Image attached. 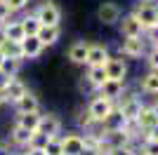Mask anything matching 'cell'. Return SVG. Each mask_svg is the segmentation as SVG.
Instances as JSON below:
<instances>
[{
	"label": "cell",
	"instance_id": "20",
	"mask_svg": "<svg viewBox=\"0 0 158 155\" xmlns=\"http://www.w3.org/2000/svg\"><path fill=\"white\" fill-rule=\"evenodd\" d=\"M0 57H14V59H21L19 40H10V38H5V42L0 45Z\"/></svg>",
	"mask_w": 158,
	"mask_h": 155
},
{
	"label": "cell",
	"instance_id": "16",
	"mask_svg": "<svg viewBox=\"0 0 158 155\" xmlns=\"http://www.w3.org/2000/svg\"><path fill=\"white\" fill-rule=\"evenodd\" d=\"M156 122H158V117L153 115L151 106H149V108H146V106H142V110H139L137 117H135V125H137V129H139V132H146V129H151Z\"/></svg>",
	"mask_w": 158,
	"mask_h": 155
},
{
	"label": "cell",
	"instance_id": "11",
	"mask_svg": "<svg viewBox=\"0 0 158 155\" xmlns=\"http://www.w3.org/2000/svg\"><path fill=\"white\" fill-rule=\"evenodd\" d=\"M118 110L125 115L127 122H135L137 113L142 110V99H139V97H127V99H123V101H120V106H118Z\"/></svg>",
	"mask_w": 158,
	"mask_h": 155
},
{
	"label": "cell",
	"instance_id": "33",
	"mask_svg": "<svg viewBox=\"0 0 158 155\" xmlns=\"http://www.w3.org/2000/svg\"><path fill=\"white\" fill-rule=\"evenodd\" d=\"M5 2L12 12H19V10H24V7L28 5V0H5Z\"/></svg>",
	"mask_w": 158,
	"mask_h": 155
},
{
	"label": "cell",
	"instance_id": "3",
	"mask_svg": "<svg viewBox=\"0 0 158 155\" xmlns=\"http://www.w3.org/2000/svg\"><path fill=\"white\" fill-rule=\"evenodd\" d=\"M120 52H123V57L127 59H139L146 54V40L139 35V38H125L123 40V45H120Z\"/></svg>",
	"mask_w": 158,
	"mask_h": 155
},
{
	"label": "cell",
	"instance_id": "2",
	"mask_svg": "<svg viewBox=\"0 0 158 155\" xmlns=\"http://www.w3.org/2000/svg\"><path fill=\"white\" fill-rule=\"evenodd\" d=\"M19 47H21V59H38L45 50V45L38 40V35H24L19 40Z\"/></svg>",
	"mask_w": 158,
	"mask_h": 155
},
{
	"label": "cell",
	"instance_id": "21",
	"mask_svg": "<svg viewBox=\"0 0 158 155\" xmlns=\"http://www.w3.org/2000/svg\"><path fill=\"white\" fill-rule=\"evenodd\" d=\"M21 68V59L14 57H0V71L7 73V75H17Z\"/></svg>",
	"mask_w": 158,
	"mask_h": 155
},
{
	"label": "cell",
	"instance_id": "17",
	"mask_svg": "<svg viewBox=\"0 0 158 155\" xmlns=\"http://www.w3.org/2000/svg\"><path fill=\"white\" fill-rule=\"evenodd\" d=\"M35 35H38V40H40L45 47H50V45H54V42L59 40L61 33H59V26H47V24H43V26L38 28V33H35Z\"/></svg>",
	"mask_w": 158,
	"mask_h": 155
},
{
	"label": "cell",
	"instance_id": "22",
	"mask_svg": "<svg viewBox=\"0 0 158 155\" xmlns=\"http://www.w3.org/2000/svg\"><path fill=\"white\" fill-rule=\"evenodd\" d=\"M2 28H5V35L10 40H21L26 35L21 28V21H2Z\"/></svg>",
	"mask_w": 158,
	"mask_h": 155
},
{
	"label": "cell",
	"instance_id": "9",
	"mask_svg": "<svg viewBox=\"0 0 158 155\" xmlns=\"http://www.w3.org/2000/svg\"><path fill=\"white\" fill-rule=\"evenodd\" d=\"M132 14L139 19V24L144 26V28L158 21V7L151 5V2H142V5H137V10H135Z\"/></svg>",
	"mask_w": 158,
	"mask_h": 155
},
{
	"label": "cell",
	"instance_id": "5",
	"mask_svg": "<svg viewBox=\"0 0 158 155\" xmlns=\"http://www.w3.org/2000/svg\"><path fill=\"white\" fill-rule=\"evenodd\" d=\"M120 5L118 2H113V0H106V2H102L97 10V19L102 21V24H116V21H120Z\"/></svg>",
	"mask_w": 158,
	"mask_h": 155
},
{
	"label": "cell",
	"instance_id": "19",
	"mask_svg": "<svg viewBox=\"0 0 158 155\" xmlns=\"http://www.w3.org/2000/svg\"><path fill=\"white\" fill-rule=\"evenodd\" d=\"M85 57H87V42L78 40V42H73L69 47V59L73 64H85Z\"/></svg>",
	"mask_w": 158,
	"mask_h": 155
},
{
	"label": "cell",
	"instance_id": "39",
	"mask_svg": "<svg viewBox=\"0 0 158 155\" xmlns=\"http://www.w3.org/2000/svg\"><path fill=\"white\" fill-rule=\"evenodd\" d=\"M5 38H7V35H5V28H2V24H0V45L5 42Z\"/></svg>",
	"mask_w": 158,
	"mask_h": 155
},
{
	"label": "cell",
	"instance_id": "27",
	"mask_svg": "<svg viewBox=\"0 0 158 155\" xmlns=\"http://www.w3.org/2000/svg\"><path fill=\"white\" fill-rule=\"evenodd\" d=\"M40 26H43V24L38 21V17H35V14H28L26 19H21V28H24V33H26V35H35Z\"/></svg>",
	"mask_w": 158,
	"mask_h": 155
},
{
	"label": "cell",
	"instance_id": "23",
	"mask_svg": "<svg viewBox=\"0 0 158 155\" xmlns=\"http://www.w3.org/2000/svg\"><path fill=\"white\" fill-rule=\"evenodd\" d=\"M106 80V73H104V64H99V66H90V71H87V82L92 85L94 89H97L99 85Z\"/></svg>",
	"mask_w": 158,
	"mask_h": 155
},
{
	"label": "cell",
	"instance_id": "15",
	"mask_svg": "<svg viewBox=\"0 0 158 155\" xmlns=\"http://www.w3.org/2000/svg\"><path fill=\"white\" fill-rule=\"evenodd\" d=\"M109 59V50L104 45H87V57H85V64L87 66H99Z\"/></svg>",
	"mask_w": 158,
	"mask_h": 155
},
{
	"label": "cell",
	"instance_id": "41",
	"mask_svg": "<svg viewBox=\"0 0 158 155\" xmlns=\"http://www.w3.org/2000/svg\"><path fill=\"white\" fill-rule=\"evenodd\" d=\"M2 103H5V97H2V92H0V106H2Z\"/></svg>",
	"mask_w": 158,
	"mask_h": 155
},
{
	"label": "cell",
	"instance_id": "40",
	"mask_svg": "<svg viewBox=\"0 0 158 155\" xmlns=\"http://www.w3.org/2000/svg\"><path fill=\"white\" fill-rule=\"evenodd\" d=\"M151 110H153V115L158 117V101H156V103H153V106H151Z\"/></svg>",
	"mask_w": 158,
	"mask_h": 155
},
{
	"label": "cell",
	"instance_id": "30",
	"mask_svg": "<svg viewBox=\"0 0 158 155\" xmlns=\"http://www.w3.org/2000/svg\"><path fill=\"white\" fill-rule=\"evenodd\" d=\"M146 64H149V68H151V71H158V47H153V50L149 52Z\"/></svg>",
	"mask_w": 158,
	"mask_h": 155
},
{
	"label": "cell",
	"instance_id": "12",
	"mask_svg": "<svg viewBox=\"0 0 158 155\" xmlns=\"http://www.w3.org/2000/svg\"><path fill=\"white\" fill-rule=\"evenodd\" d=\"M14 106H17V113H35V110H40V101L35 94H31V92H24L17 101H14Z\"/></svg>",
	"mask_w": 158,
	"mask_h": 155
},
{
	"label": "cell",
	"instance_id": "37",
	"mask_svg": "<svg viewBox=\"0 0 158 155\" xmlns=\"http://www.w3.org/2000/svg\"><path fill=\"white\" fill-rule=\"evenodd\" d=\"M146 139H156V141H158V122L153 125L151 129H146Z\"/></svg>",
	"mask_w": 158,
	"mask_h": 155
},
{
	"label": "cell",
	"instance_id": "42",
	"mask_svg": "<svg viewBox=\"0 0 158 155\" xmlns=\"http://www.w3.org/2000/svg\"><path fill=\"white\" fill-rule=\"evenodd\" d=\"M14 155H28V153H26V150H24V153H14Z\"/></svg>",
	"mask_w": 158,
	"mask_h": 155
},
{
	"label": "cell",
	"instance_id": "8",
	"mask_svg": "<svg viewBox=\"0 0 158 155\" xmlns=\"http://www.w3.org/2000/svg\"><path fill=\"white\" fill-rule=\"evenodd\" d=\"M123 87H125V80H113V78H106V80L99 85L97 89H99V94H102V97L116 101V99H120V94H123Z\"/></svg>",
	"mask_w": 158,
	"mask_h": 155
},
{
	"label": "cell",
	"instance_id": "34",
	"mask_svg": "<svg viewBox=\"0 0 158 155\" xmlns=\"http://www.w3.org/2000/svg\"><path fill=\"white\" fill-rule=\"evenodd\" d=\"M10 14H12V10L7 7V2H5V0H0V24L10 19Z\"/></svg>",
	"mask_w": 158,
	"mask_h": 155
},
{
	"label": "cell",
	"instance_id": "25",
	"mask_svg": "<svg viewBox=\"0 0 158 155\" xmlns=\"http://www.w3.org/2000/svg\"><path fill=\"white\" fill-rule=\"evenodd\" d=\"M17 122L21 125V127H26L28 132H35V127H38L40 122V113L35 110V113H19V120Z\"/></svg>",
	"mask_w": 158,
	"mask_h": 155
},
{
	"label": "cell",
	"instance_id": "14",
	"mask_svg": "<svg viewBox=\"0 0 158 155\" xmlns=\"http://www.w3.org/2000/svg\"><path fill=\"white\" fill-rule=\"evenodd\" d=\"M83 148H85V141L80 134H66L61 139V153L64 155H78Z\"/></svg>",
	"mask_w": 158,
	"mask_h": 155
},
{
	"label": "cell",
	"instance_id": "32",
	"mask_svg": "<svg viewBox=\"0 0 158 155\" xmlns=\"http://www.w3.org/2000/svg\"><path fill=\"white\" fill-rule=\"evenodd\" d=\"M78 125H80V127H85V129H90V127L94 125V120H92V115H90V113L85 110V113H80V117H78Z\"/></svg>",
	"mask_w": 158,
	"mask_h": 155
},
{
	"label": "cell",
	"instance_id": "28",
	"mask_svg": "<svg viewBox=\"0 0 158 155\" xmlns=\"http://www.w3.org/2000/svg\"><path fill=\"white\" fill-rule=\"evenodd\" d=\"M142 38L149 40L153 47H158V21H156V24H151V26H146L144 33H142Z\"/></svg>",
	"mask_w": 158,
	"mask_h": 155
},
{
	"label": "cell",
	"instance_id": "13",
	"mask_svg": "<svg viewBox=\"0 0 158 155\" xmlns=\"http://www.w3.org/2000/svg\"><path fill=\"white\" fill-rule=\"evenodd\" d=\"M120 33H123V38H139L144 33V26L139 24V19L135 14H130L120 21Z\"/></svg>",
	"mask_w": 158,
	"mask_h": 155
},
{
	"label": "cell",
	"instance_id": "4",
	"mask_svg": "<svg viewBox=\"0 0 158 155\" xmlns=\"http://www.w3.org/2000/svg\"><path fill=\"white\" fill-rule=\"evenodd\" d=\"M113 108V101L111 99H106V97H94L92 101H90V106H87V113L92 115L94 122H99V120H104L106 115H109V110Z\"/></svg>",
	"mask_w": 158,
	"mask_h": 155
},
{
	"label": "cell",
	"instance_id": "31",
	"mask_svg": "<svg viewBox=\"0 0 158 155\" xmlns=\"http://www.w3.org/2000/svg\"><path fill=\"white\" fill-rule=\"evenodd\" d=\"M135 153H137V150H135L130 143H127V146H118V148H113L109 155H135Z\"/></svg>",
	"mask_w": 158,
	"mask_h": 155
},
{
	"label": "cell",
	"instance_id": "18",
	"mask_svg": "<svg viewBox=\"0 0 158 155\" xmlns=\"http://www.w3.org/2000/svg\"><path fill=\"white\" fill-rule=\"evenodd\" d=\"M24 92H26V85L21 82V80H17V78H12V80H10V85L2 89V97H5V101H12V103H14L21 94H24Z\"/></svg>",
	"mask_w": 158,
	"mask_h": 155
},
{
	"label": "cell",
	"instance_id": "29",
	"mask_svg": "<svg viewBox=\"0 0 158 155\" xmlns=\"http://www.w3.org/2000/svg\"><path fill=\"white\" fill-rule=\"evenodd\" d=\"M142 153H146V155H158V141H156V139H144Z\"/></svg>",
	"mask_w": 158,
	"mask_h": 155
},
{
	"label": "cell",
	"instance_id": "1",
	"mask_svg": "<svg viewBox=\"0 0 158 155\" xmlns=\"http://www.w3.org/2000/svg\"><path fill=\"white\" fill-rule=\"evenodd\" d=\"M35 17H38L40 24L59 26V21H61V10L54 5L52 0H45V2H40V5H38V10H35Z\"/></svg>",
	"mask_w": 158,
	"mask_h": 155
},
{
	"label": "cell",
	"instance_id": "24",
	"mask_svg": "<svg viewBox=\"0 0 158 155\" xmlns=\"http://www.w3.org/2000/svg\"><path fill=\"white\" fill-rule=\"evenodd\" d=\"M33 132H28L26 127H21L19 122L12 127V143H17V146H28V139H31Z\"/></svg>",
	"mask_w": 158,
	"mask_h": 155
},
{
	"label": "cell",
	"instance_id": "35",
	"mask_svg": "<svg viewBox=\"0 0 158 155\" xmlns=\"http://www.w3.org/2000/svg\"><path fill=\"white\" fill-rule=\"evenodd\" d=\"M12 78H14V75H7V73H2V71H0V92H2V89L7 87V85H10V80H12Z\"/></svg>",
	"mask_w": 158,
	"mask_h": 155
},
{
	"label": "cell",
	"instance_id": "10",
	"mask_svg": "<svg viewBox=\"0 0 158 155\" xmlns=\"http://www.w3.org/2000/svg\"><path fill=\"white\" fill-rule=\"evenodd\" d=\"M104 73H106V78H113V80H125L127 66H125L123 59H111L109 57L104 61Z\"/></svg>",
	"mask_w": 158,
	"mask_h": 155
},
{
	"label": "cell",
	"instance_id": "43",
	"mask_svg": "<svg viewBox=\"0 0 158 155\" xmlns=\"http://www.w3.org/2000/svg\"><path fill=\"white\" fill-rule=\"evenodd\" d=\"M135 155H146V153H142V150H139V153H135Z\"/></svg>",
	"mask_w": 158,
	"mask_h": 155
},
{
	"label": "cell",
	"instance_id": "26",
	"mask_svg": "<svg viewBox=\"0 0 158 155\" xmlns=\"http://www.w3.org/2000/svg\"><path fill=\"white\" fill-rule=\"evenodd\" d=\"M142 89L146 94H158V71H151L142 78Z\"/></svg>",
	"mask_w": 158,
	"mask_h": 155
},
{
	"label": "cell",
	"instance_id": "6",
	"mask_svg": "<svg viewBox=\"0 0 158 155\" xmlns=\"http://www.w3.org/2000/svg\"><path fill=\"white\" fill-rule=\"evenodd\" d=\"M99 127L104 129V132H113V129H125L127 127V120L125 115L120 113L116 106H113L111 110H109V115L104 117V120H99Z\"/></svg>",
	"mask_w": 158,
	"mask_h": 155
},
{
	"label": "cell",
	"instance_id": "38",
	"mask_svg": "<svg viewBox=\"0 0 158 155\" xmlns=\"http://www.w3.org/2000/svg\"><path fill=\"white\" fill-rule=\"evenodd\" d=\"M26 153H28V155H47V153H45L43 148H28Z\"/></svg>",
	"mask_w": 158,
	"mask_h": 155
},
{
	"label": "cell",
	"instance_id": "36",
	"mask_svg": "<svg viewBox=\"0 0 158 155\" xmlns=\"http://www.w3.org/2000/svg\"><path fill=\"white\" fill-rule=\"evenodd\" d=\"M78 155H102V153H99V148H97V146H85V148L80 150Z\"/></svg>",
	"mask_w": 158,
	"mask_h": 155
},
{
	"label": "cell",
	"instance_id": "7",
	"mask_svg": "<svg viewBox=\"0 0 158 155\" xmlns=\"http://www.w3.org/2000/svg\"><path fill=\"white\" fill-rule=\"evenodd\" d=\"M35 132H40V134H45V136H57L61 132V120L57 115H52V113L40 115V122L35 127Z\"/></svg>",
	"mask_w": 158,
	"mask_h": 155
}]
</instances>
